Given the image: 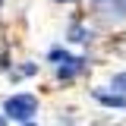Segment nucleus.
Wrapping results in <instances>:
<instances>
[{
    "label": "nucleus",
    "instance_id": "nucleus-1",
    "mask_svg": "<svg viewBox=\"0 0 126 126\" xmlns=\"http://www.w3.org/2000/svg\"><path fill=\"white\" fill-rule=\"evenodd\" d=\"M35 113H38L35 94H13V98H6V104H3V117L19 120V123H29Z\"/></svg>",
    "mask_w": 126,
    "mask_h": 126
},
{
    "label": "nucleus",
    "instance_id": "nucleus-2",
    "mask_svg": "<svg viewBox=\"0 0 126 126\" xmlns=\"http://www.w3.org/2000/svg\"><path fill=\"white\" fill-rule=\"evenodd\" d=\"M50 60H60V66H57V76L66 82V79H73L76 73H82L85 69V60L82 57H69L66 50H50Z\"/></svg>",
    "mask_w": 126,
    "mask_h": 126
},
{
    "label": "nucleus",
    "instance_id": "nucleus-3",
    "mask_svg": "<svg viewBox=\"0 0 126 126\" xmlns=\"http://www.w3.org/2000/svg\"><path fill=\"white\" fill-rule=\"evenodd\" d=\"M94 98H98L104 107H126V98L117 94V92H113V94H110V92H94Z\"/></svg>",
    "mask_w": 126,
    "mask_h": 126
},
{
    "label": "nucleus",
    "instance_id": "nucleus-4",
    "mask_svg": "<svg viewBox=\"0 0 126 126\" xmlns=\"http://www.w3.org/2000/svg\"><path fill=\"white\" fill-rule=\"evenodd\" d=\"M110 88H113L117 94H123V98H126V73H117V76L110 79Z\"/></svg>",
    "mask_w": 126,
    "mask_h": 126
},
{
    "label": "nucleus",
    "instance_id": "nucleus-5",
    "mask_svg": "<svg viewBox=\"0 0 126 126\" xmlns=\"http://www.w3.org/2000/svg\"><path fill=\"white\" fill-rule=\"evenodd\" d=\"M69 38H73V41H88L92 32H85L82 25H69Z\"/></svg>",
    "mask_w": 126,
    "mask_h": 126
},
{
    "label": "nucleus",
    "instance_id": "nucleus-6",
    "mask_svg": "<svg viewBox=\"0 0 126 126\" xmlns=\"http://www.w3.org/2000/svg\"><path fill=\"white\" fill-rule=\"evenodd\" d=\"M35 69H38L35 63H25V66H22L19 73H13V76H16V79H19V76H35Z\"/></svg>",
    "mask_w": 126,
    "mask_h": 126
},
{
    "label": "nucleus",
    "instance_id": "nucleus-7",
    "mask_svg": "<svg viewBox=\"0 0 126 126\" xmlns=\"http://www.w3.org/2000/svg\"><path fill=\"white\" fill-rule=\"evenodd\" d=\"M110 3H113V6L120 10V13H117V16H123V13H126V0H110Z\"/></svg>",
    "mask_w": 126,
    "mask_h": 126
},
{
    "label": "nucleus",
    "instance_id": "nucleus-8",
    "mask_svg": "<svg viewBox=\"0 0 126 126\" xmlns=\"http://www.w3.org/2000/svg\"><path fill=\"white\" fill-rule=\"evenodd\" d=\"M3 123H6V117H3V113H0V126H3Z\"/></svg>",
    "mask_w": 126,
    "mask_h": 126
},
{
    "label": "nucleus",
    "instance_id": "nucleus-9",
    "mask_svg": "<svg viewBox=\"0 0 126 126\" xmlns=\"http://www.w3.org/2000/svg\"><path fill=\"white\" fill-rule=\"evenodd\" d=\"M63 3H73V0H63Z\"/></svg>",
    "mask_w": 126,
    "mask_h": 126
},
{
    "label": "nucleus",
    "instance_id": "nucleus-10",
    "mask_svg": "<svg viewBox=\"0 0 126 126\" xmlns=\"http://www.w3.org/2000/svg\"><path fill=\"white\" fill-rule=\"evenodd\" d=\"M25 126H35V123H25Z\"/></svg>",
    "mask_w": 126,
    "mask_h": 126
},
{
    "label": "nucleus",
    "instance_id": "nucleus-11",
    "mask_svg": "<svg viewBox=\"0 0 126 126\" xmlns=\"http://www.w3.org/2000/svg\"><path fill=\"white\" fill-rule=\"evenodd\" d=\"M0 3H3V0H0Z\"/></svg>",
    "mask_w": 126,
    "mask_h": 126
}]
</instances>
